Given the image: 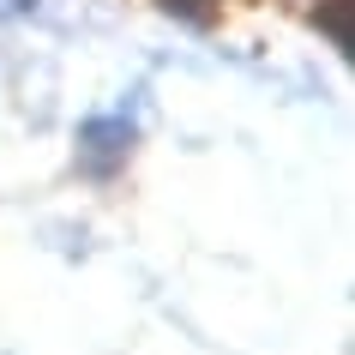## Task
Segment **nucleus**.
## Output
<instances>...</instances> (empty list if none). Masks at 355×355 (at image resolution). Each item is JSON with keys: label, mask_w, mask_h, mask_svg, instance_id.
Masks as SVG:
<instances>
[{"label": "nucleus", "mask_w": 355, "mask_h": 355, "mask_svg": "<svg viewBox=\"0 0 355 355\" xmlns=\"http://www.w3.org/2000/svg\"><path fill=\"white\" fill-rule=\"evenodd\" d=\"M319 24L337 37L343 55H355V31H349V0H319Z\"/></svg>", "instance_id": "nucleus-2"}, {"label": "nucleus", "mask_w": 355, "mask_h": 355, "mask_svg": "<svg viewBox=\"0 0 355 355\" xmlns=\"http://www.w3.org/2000/svg\"><path fill=\"white\" fill-rule=\"evenodd\" d=\"M78 145H85V157H91L96 168H109V163H121V157L132 150V127L121 121V114H96V121L78 127Z\"/></svg>", "instance_id": "nucleus-1"}]
</instances>
